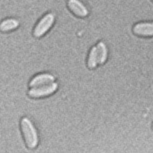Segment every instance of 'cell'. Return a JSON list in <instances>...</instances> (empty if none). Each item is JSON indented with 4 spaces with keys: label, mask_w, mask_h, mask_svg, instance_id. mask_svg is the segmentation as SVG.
<instances>
[{
    "label": "cell",
    "mask_w": 153,
    "mask_h": 153,
    "mask_svg": "<svg viewBox=\"0 0 153 153\" xmlns=\"http://www.w3.org/2000/svg\"><path fill=\"white\" fill-rule=\"evenodd\" d=\"M55 80L54 76L50 75V74H41L39 76H36L31 80L29 83V86L32 88H36L38 86L44 85L45 84H49V83L53 82Z\"/></svg>",
    "instance_id": "5b68a950"
},
{
    "label": "cell",
    "mask_w": 153,
    "mask_h": 153,
    "mask_svg": "<svg viewBox=\"0 0 153 153\" xmlns=\"http://www.w3.org/2000/svg\"><path fill=\"white\" fill-rule=\"evenodd\" d=\"M19 25V22L14 19H8L0 23V30L2 32H9L16 29Z\"/></svg>",
    "instance_id": "52a82bcc"
},
{
    "label": "cell",
    "mask_w": 153,
    "mask_h": 153,
    "mask_svg": "<svg viewBox=\"0 0 153 153\" xmlns=\"http://www.w3.org/2000/svg\"><path fill=\"white\" fill-rule=\"evenodd\" d=\"M68 6L71 11L78 16L85 17L88 16V9L79 0H68Z\"/></svg>",
    "instance_id": "277c9868"
},
{
    "label": "cell",
    "mask_w": 153,
    "mask_h": 153,
    "mask_svg": "<svg viewBox=\"0 0 153 153\" xmlns=\"http://www.w3.org/2000/svg\"><path fill=\"white\" fill-rule=\"evenodd\" d=\"M58 88L57 83L52 82L46 85H42V86L36 87V88H33L30 89L29 92V95L31 97L34 98H39L44 97V96H49L53 92L56 91Z\"/></svg>",
    "instance_id": "3957f363"
},
{
    "label": "cell",
    "mask_w": 153,
    "mask_h": 153,
    "mask_svg": "<svg viewBox=\"0 0 153 153\" xmlns=\"http://www.w3.org/2000/svg\"><path fill=\"white\" fill-rule=\"evenodd\" d=\"M98 63V51L97 47H92L89 53L88 59V65L90 68H93L96 66Z\"/></svg>",
    "instance_id": "9c48e42d"
},
{
    "label": "cell",
    "mask_w": 153,
    "mask_h": 153,
    "mask_svg": "<svg viewBox=\"0 0 153 153\" xmlns=\"http://www.w3.org/2000/svg\"><path fill=\"white\" fill-rule=\"evenodd\" d=\"M135 34L141 36H153V23L143 22L136 24L133 27Z\"/></svg>",
    "instance_id": "8992f818"
},
{
    "label": "cell",
    "mask_w": 153,
    "mask_h": 153,
    "mask_svg": "<svg viewBox=\"0 0 153 153\" xmlns=\"http://www.w3.org/2000/svg\"><path fill=\"white\" fill-rule=\"evenodd\" d=\"M55 20V16L52 13H48L41 19L38 24L36 25L34 29V36L36 38H39L44 36L49 30L52 25H53Z\"/></svg>",
    "instance_id": "7a4b0ae2"
},
{
    "label": "cell",
    "mask_w": 153,
    "mask_h": 153,
    "mask_svg": "<svg viewBox=\"0 0 153 153\" xmlns=\"http://www.w3.org/2000/svg\"><path fill=\"white\" fill-rule=\"evenodd\" d=\"M21 126L24 139L28 147L30 149L36 148L39 142L38 134L32 122L27 118H23L21 121Z\"/></svg>",
    "instance_id": "6da1fadb"
},
{
    "label": "cell",
    "mask_w": 153,
    "mask_h": 153,
    "mask_svg": "<svg viewBox=\"0 0 153 153\" xmlns=\"http://www.w3.org/2000/svg\"><path fill=\"white\" fill-rule=\"evenodd\" d=\"M152 1H153V0H152Z\"/></svg>",
    "instance_id": "30bf717a"
},
{
    "label": "cell",
    "mask_w": 153,
    "mask_h": 153,
    "mask_svg": "<svg viewBox=\"0 0 153 153\" xmlns=\"http://www.w3.org/2000/svg\"><path fill=\"white\" fill-rule=\"evenodd\" d=\"M98 51V63L103 64L105 62L108 56V50H107L106 45L104 42H100L97 45Z\"/></svg>",
    "instance_id": "ba28073f"
}]
</instances>
